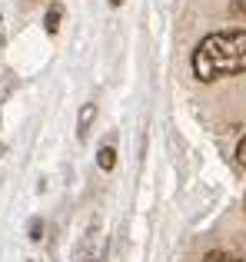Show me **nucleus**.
Wrapping results in <instances>:
<instances>
[{"instance_id":"6","label":"nucleus","mask_w":246,"mask_h":262,"mask_svg":"<svg viewBox=\"0 0 246 262\" xmlns=\"http://www.w3.org/2000/svg\"><path fill=\"white\" fill-rule=\"evenodd\" d=\"M236 160H240V166H246V136L240 140V146H236Z\"/></svg>"},{"instance_id":"4","label":"nucleus","mask_w":246,"mask_h":262,"mask_svg":"<svg viewBox=\"0 0 246 262\" xmlns=\"http://www.w3.org/2000/svg\"><path fill=\"white\" fill-rule=\"evenodd\" d=\"M93 113H97V110H93V103H87V106H84V116H80V140L87 136V126H90Z\"/></svg>"},{"instance_id":"3","label":"nucleus","mask_w":246,"mask_h":262,"mask_svg":"<svg viewBox=\"0 0 246 262\" xmlns=\"http://www.w3.org/2000/svg\"><path fill=\"white\" fill-rule=\"evenodd\" d=\"M97 163H100L104 169H113V163H117V153H113L110 146H104V149H100V156H97Z\"/></svg>"},{"instance_id":"5","label":"nucleus","mask_w":246,"mask_h":262,"mask_svg":"<svg viewBox=\"0 0 246 262\" xmlns=\"http://www.w3.org/2000/svg\"><path fill=\"white\" fill-rule=\"evenodd\" d=\"M57 27H60V7H53V10L47 13V30L57 33Z\"/></svg>"},{"instance_id":"7","label":"nucleus","mask_w":246,"mask_h":262,"mask_svg":"<svg viewBox=\"0 0 246 262\" xmlns=\"http://www.w3.org/2000/svg\"><path fill=\"white\" fill-rule=\"evenodd\" d=\"M110 4H113V7H117V4H120V0H110Z\"/></svg>"},{"instance_id":"1","label":"nucleus","mask_w":246,"mask_h":262,"mask_svg":"<svg viewBox=\"0 0 246 262\" xmlns=\"http://www.w3.org/2000/svg\"><path fill=\"white\" fill-rule=\"evenodd\" d=\"M246 70V30H223L200 40L193 53V73L203 83L220 77H236Z\"/></svg>"},{"instance_id":"2","label":"nucleus","mask_w":246,"mask_h":262,"mask_svg":"<svg viewBox=\"0 0 246 262\" xmlns=\"http://www.w3.org/2000/svg\"><path fill=\"white\" fill-rule=\"evenodd\" d=\"M203 262H243L240 256H233V252H223V249H213V252H207V259Z\"/></svg>"}]
</instances>
